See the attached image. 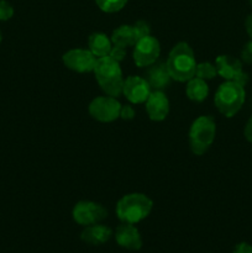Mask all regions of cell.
<instances>
[{"label":"cell","mask_w":252,"mask_h":253,"mask_svg":"<svg viewBox=\"0 0 252 253\" xmlns=\"http://www.w3.org/2000/svg\"><path fill=\"white\" fill-rule=\"evenodd\" d=\"M170 78L177 82H188L195 77L197 62L194 52L187 42H179L172 48L166 62Z\"/></svg>","instance_id":"1"},{"label":"cell","mask_w":252,"mask_h":253,"mask_svg":"<svg viewBox=\"0 0 252 253\" xmlns=\"http://www.w3.org/2000/svg\"><path fill=\"white\" fill-rule=\"evenodd\" d=\"M93 72L99 86L103 89L104 93L114 98L123 94V85L125 79L123 78V72H121L119 62L111 58L110 56L100 57L96 59Z\"/></svg>","instance_id":"2"},{"label":"cell","mask_w":252,"mask_h":253,"mask_svg":"<svg viewBox=\"0 0 252 253\" xmlns=\"http://www.w3.org/2000/svg\"><path fill=\"white\" fill-rule=\"evenodd\" d=\"M152 207V200L147 195L131 193L119 200L116 204V215L126 224H137L150 215Z\"/></svg>","instance_id":"3"},{"label":"cell","mask_w":252,"mask_h":253,"mask_svg":"<svg viewBox=\"0 0 252 253\" xmlns=\"http://www.w3.org/2000/svg\"><path fill=\"white\" fill-rule=\"evenodd\" d=\"M246 93L241 84L234 81H226L217 88L215 94V105L225 118H232L241 110Z\"/></svg>","instance_id":"4"},{"label":"cell","mask_w":252,"mask_h":253,"mask_svg":"<svg viewBox=\"0 0 252 253\" xmlns=\"http://www.w3.org/2000/svg\"><path fill=\"white\" fill-rule=\"evenodd\" d=\"M216 125L211 116H199L192 124L189 130V145L192 152L202 156L209 150L215 140Z\"/></svg>","instance_id":"5"},{"label":"cell","mask_w":252,"mask_h":253,"mask_svg":"<svg viewBox=\"0 0 252 253\" xmlns=\"http://www.w3.org/2000/svg\"><path fill=\"white\" fill-rule=\"evenodd\" d=\"M72 216L77 224L82 226H90V225L99 224L106 219L108 211L101 204L94 202H78L73 208Z\"/></svg>","instance_id":"6"},{"label":"cell","mask_w":252,"mask_h":253,"mask_svg":"<svg viewBox=\"0 0 252 253\" xmlns=\"http://www.w3.org/2000/svg\"><path fill=\"white\" fill-rule=\"evenodd\" d=\"M161 53L160 42L151 35L138 40L133 46V62L137 67H150L156 63Z\"/></svg>","instance_id":"7"},{"label":"cell","mask_w":252,"mask_h":253,"mask_svg":"<svg viewBox=\"0 0 252 253\" xmlns=\"http://www.w3.org/2000/svg\"><path fill=\"white\" fill-rule=\"evenodd\" d=\"M121 104L114 96H98L89 104V114L100 123H111L120 118Z\"/></svg>","instance_id":"8"},{"label":"cell","mask_w":252,"mask_h":253,"mask_svg":"<svg viewBox=\"0 0 252 253\" xmlns=\"http://www.w3.org/2000/svg\"><path fill=\"white\" fill-rule=\"evenodd\" d=\"M62 59H63L64 66L71 71L86 73V72H93L98 58L88 49L74 48L67 51Z\"/></svg>","instance_id":"9"},{"label":"cell","mask_w":252,"mask_h":253,"mask_svg":"<svg viewBox=\"0 0 252 253\" xmlns=\"http://www.w3.org/2000/svg\"><path fill=\"white\" fill-rule=\"evenodd\" d=\"M123 94L132 104H142L151 94V86L145 78L131 76L124 81Z\"/></svg>","instance_id":"10"},{"label":"cell","mask_w":252,"mask_h":253,"mask_svg":"<svg viewBox=\"0 0 252 253\" xmlns=\"http://www.w3.org/2000/svg\"><path fill=\"white\" fill-rule=\"evenodd\" d=\"M146 111L152 121H162L167 118L169 111V101L162 90L151 91L146 100Z\"/></svg>","instance_id":"11"},{"label":"cell","mask_w":252,"mask_h":253,"mask_svg":"<svg viewBox=\"0 0 252 253\" xmlns=\"http://www.w3.org/2000/svg\"><path fill=\"white\" fill-rule=\"evenodd\" d=\"M115 240L119 246L130 251H138L142 247V237L133 224L123 222L116 227Z\"/></svg>","instance_id":"12"},{"label":"cell","mask_w":252,"mask_h":253,"mask_svg":"<svg viewBox=\"0 0 252 253\" xmlns=\"http://www.w3.org/2000/svg\"><path fill=\"white\" fill-rule=\"evenodd\" d=\"M217 74L226 81H236L237 77L242 73V63L240 59L232 56L222 54L215 61Z\"/></svg>","instance_id":"13"},{"label":"cell","mask_w":252,"mask_h":253,"mask_svg":"<svg viewBox=\"0 0 252 253\" xmlns=\"http://www.w3.org/2000/svg\"><path fill=\"white\" fill-rule=\"evenodd\" d=\"M111 236H113V230L100 224L85 226V229L81 234L82 241L91 245V246H99V245L105 244L110 240Z\"/></svg>","instance_id":"14"},{"label":"cell","mask_w":252,"mask_h":253,"mask_svg":"<svg viewBox=\"0 0 252 253\" xmlns=\"http://www.w3.org/2000/svg\"><path fill=\"white\" fill-rule=\"evenodd\" d=\"M170 79L172 78H170L169 73H168L166 63H153L151 68L147 71V77H146L147 83L155 90H163L169 84Z\"/></svg>","instance_id":"15"},{"label":"cell","mask_w":252,"mask_h":253,"mask_svg":"<svg viewBox=\"0 0 252 253\" xmlns=\"http://www.w3.org/2000/svg\"><path fill=\"white\" fill-rule=\"evenodd\" d=\"M88 46L89 51H90L96 58H100V57L109 56L111 48H113V42H111V40L109 39L105 34L95 32V34H91L90 36H89Z\"/></svg>","instance_id":"16"},{"label":"cell","mask_w":252,"mask_h":253,"mask_svg":"<svg viewBox=\"0 0 252 253\" xmlns=\"http://www.w3.org/2000/svg\"><path fill=\"white\" fill-rule=\"evenodd\" d=\"M110 40L113 42V46L126 48L128 46H135V43L137 42V36H136L133 26H131V25H123V26L118 27L113 32Z\"/></svg>","instance_id":"17"},{"label":"cell","mask_w":252,"mask_h":253,"mask_svg":"<svg viewBox=\"0 0 252 253\" xmlns=\"http://www.w3.org/2000/svg\"><path fill=\"white\" fill-rule=\"evenodd\" d=\"M187 96L192 101L195 103H200V101L205 100L209 94V88L204 79H200L198 77H193L190 81H188L187 89H185Z\"/></svg>","instance_id":"18"},{"label":"cell","mask_w":252,"mask_h":253,"mask_svg":"<svg viewBox=\"0 0 252 253\" xmlns=\"http://www.w3.org/2000/svg\"><path fill=\"white\" fill-rule=\"evenodd\" d=\"M128 0H95V4L104 12H118L127 4Z\"/></svg>","instance_id":"19"},{"label":"cell","mask_w":252,"mask_h":253,"mask_svg":"<svg viewBox=\"0 0 252 253\" xmlns=\"http://www.w3.org/2000/svg\"><path fill=\"white\" fill-rule=\"evenodd\" d=\"M216 67L210 63V62H202V63L197 64L195 77H198V78L208 81V79H212L214 77H216Z\"/></svg>","instance_id":"20"},{"label":"cell","mask_w":252,"mask_h":253,"mask_svg":"<svg viewBox=\"0 0 252 253\" xmlns=\"http://www.w3.org/2000/svg\"><path fill=\"white\" fill-rule=\"evenodd\" d=\"M14 16V7L6 0H0V21H7Z\"/></svg>","instance_id":"21"},{"label":"cell","mask_w":252,"mask_h":253,"mask_svg":"<svg viewBox=\"0 0 252 253\" xmlns=\"http://www.w3.org/2000/svg\"><path fill=\"white\" fill-rule=\"evenodd\" d=\"M132 26H133V29H135L136 36H137V41L140 39H142V37L148 36V35L151 34L150 25H148L146 21H142V20H140V21L135 22V24H133Z\"/></svg>","instance_id":"22"},{"label":"cell","mask_w":252,"mask_h":253,"mask_svg":"<svg viewBox=\"0 0 252 253\" xmlns=\"http://www.w3.org/2000/svg\"><path fill=\"white\" fill-rule=\"evenodd\" d=\"M109 56H110L113 59H115L116 62H119V63H120V62L125 58L126 48H124V47H119V46H113V48H111Z\"/></svg>","instance_id":"23"},{"label":"cell","mask_w":252,"mask_h":253,"mask_svg":"<svg viewBox=\"0 0 252 253\" xmlns=\"http://www.w3.org/2000/svg\"><path fill=\"white\" fill-rule=\"evenodd\" d=\"M241 59L247 64H252V40L247 42L241 51Z\"/></svg>","instance_id":"24"},{"label":"cell","mask_w":252,"mask_h":253,"mask_svg":"<svg viewBox=\"0 0 252 253\" xmlns=\"http://www.w3.org/2000/svg\"><path fill=\"white\" fill-rule=\"evenodd\" d=\"M120 118L124 120H132L135 118V109L131 105H121Z\"/></svg>","instance_id":"25"},{"label":"cell","mask_w":252,"mask_h":253,"mask_svg":"<svg viewBox=\"0 0 252 253\" xmlns=\"http://www.w3.org/2000/svg\"><path fill=\"white\" fill-rule=\"evenodd\" d=\"M232 253H252V246L247 242H240L235 246Z\"/></svg>","instance_id":"26"},{"label":"cell","mask_w":252,"mask_h":253,"mask_svg":"<svg viewBox=\"0 0 252 253\" xmlns=\"http://www.w3.org/2000/svg\"><path fill=\"white\" fill-rule=\"evenodd\" d=\"M244 135H245V138H246L249 142L252 143V115L251 118L249 119V121H247L246 126H245Z\"/></svg>","instance_id":"27"},{"label":"cell","mask_w":252,"mask_h":253,"mask_svg":"<svg viewBox=\"0 0 252 253\" xmlns=\"http://www.w3.org/2000/svg\"><path fill=\"white\" fill-rule=\"evenodd\" d=\"M245 29H246L247 35H249L252 40V12L246 17V21H245Z\"/></svg>","instance_id":"28"},{"label":"cell","mask_w":252,"mask_h":253,"mask_svg":"<svg viewBox=\"0 0 252 253\" xmlns=\"http://www.w3.org/2000/svg\"><path fill=\"white\" fill-rule=\"evenodd\" d=\"M1 40H2V36H1V32H0V42H1Z\"/></svg>","instance_id":"29"},{"label":"cell","mask_w":252,"mask_h":253,"mask_svg":"<svg viewBox=\"0 0 252 253\" xmlns=\"http://www.w3.org/2000/svg\"><path fill=\"white\" fill-rule=\"evenodd\" d=\"M249 2H250V5H251V6H252V0H249Z\"/></svg>","instance_id":"30"}]
</instances>
